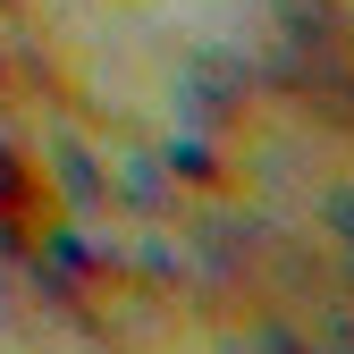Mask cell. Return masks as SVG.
<instances>
[{
    "label": "cell",
    "mask_w": 354,
    "mask_h": 354,
    "mask_svg": "<svg viewBox=\"0 0 354 354\" xmlns=\"http://www.w3.org/2000/svg\"><path fill=\"white\" fill-rule=\"evenodd\" d=\"M177 110H186V127H211V136L245 144V127H261V110H270V84H261L245 59H194L186 76H177Z\"/></svg>",
    "instance_id": "1"
},
{
    "label": "cell",
    "mask_w": 354,
    "mask_h": 354,
    "mask_svg": "<svg viewBox=\"0 0 354 354\" xmlns=\"http://www.w3.org/2000/svg\"><path fill=\"white\" fill-rule=\"evenodd\" d=\"M152 169L177 186V203H236L245 194V152L228 136H211V127H169Z\"/></svg>",
    "instance_id": "2"
},
{
    "label": "cell",
    "mask_w": 354,
    "mask_h": 354,
    "mask_svg": "<svg viewBox=\"0 0 354 354\" xmlns=\"http://www.w3.org/2000/svg\"><path fill=\"white\" fill-rule=\"evenodd\" d=\"M346 42H354V9H346Z\"/></svg>",
    "instance_id": "3"
}]
</instances>
